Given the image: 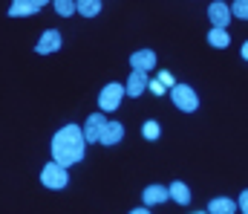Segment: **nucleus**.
<instances>
[{"label":"nucleus","mask_w":248,"mask_h":214,"mask_svg":"<svg viewBox=\"0 0 248 214\" xmlns=\"http://www.w3.org/2000/svg\"><path fill=\"white\" fill-rule=\"evenodd\" d=\"M231 12H234L237 17H243V20H248V0H237V3L231 6Z\"/></svg>","instance_id":"nucleus-19"},{"label":"nucleus","mask_w":248,"mask_h":214,"mask_svg":"<svg viewBox=\"0 0 248 214\" xmlns=\"http://www.w3.org/2000/svg\"><path fill=\"white\" fill-rule=\"evenodd\" d=\"M124 96H127V93H124V84L110 81V84L98 93V107H101V110H107V113H113V110H119V104H122Z\"/></svg>","instance_id":"nucleus-4"},{"label":"nucleus","mask_w":248,"mask_h":214,"mask_svg":"<svg viewBox=\"0 0 248 214\" xmlns=\"http://www.w3.org/2000/svg\"><path fill=\"white\" fill-rule=\"evenodd\" d=\"M75 12L84 15V17H93V15L101 12V0H81V3H75Z\"/></svg>","instance_id":"nucleus-15"},{"label":"nucleus","mask_w":248,"mask_h":214,"mask_svg":"<svg viewBox=\"0 0 248 214\" xmlns=\"http://www.w3.org/2000/svg\"><path fill=\"white\" fill-rule=\"evenodd\" d=\"M196 214H208V212H196Z\"/></svg>","instance_id":"nucleus-25"},{"label":"nucleus","mask_w":248,"mask_h":214,"mask_svg":"<svg viewBox=\"0 0 248 214\" xmlns=\"http://www.w3.org/2000/svg\"><path fill=\"white\" fill-rule=\"evenodd\" d=\"M208 17H211V23H214V29H225V23L231 20V9L225 6V3H211L208 6Z\"/></svg>","instance_id":"nucleus-8"},{"label":"nucleus","mask_w":248,"mask_h":214,"mask_svg":"<svg viewBox=\"0 0 248 214\" xmlns=\"http://www.w3.org/2000/svg\"><path fill=\"white\" fill-rule=\"evenodd\" d=\"M237 212V203L228 200V197H217L208 203V214H234Z\"/></svg>","instance_id":"nucleus-13"},{"label":"nucleus","mask_w":248,"mask_h":214,"mask_svg":"<svg viewBox=\"0 0 248 214\" xmlns=\"http://www.w3.org/2000/svg\"><path fill=\"white\" fill-rule=\"evenodd\" d=\"M84 153H87V142H84V131L78 125H63L52 136V162H58L61 168L81 162Z\"/></svg>","instance_id":"nucleus-1"},{"label":"nucleus","mask_w":248,"mask_h":214,"mask_svg":"<svg viewBox=\"0 0 248 214\" xmlns=\"http://www.w3.org/2000/svg\"><path fill=\"white\" fill-rule=\"evenodd\" d=\"M156 81H159V84H162V87H165V90H168V93H170V87H173V84H176V81H173V75H170V72H159V78H156Z\"/></svg>","instance_id":"nucleus-20"},{"label":"nucleus","mask_w":248,"mask_h":214,"mask_svg":"<svg viewBox=\"0 0 248 214\" xmlns=\"http://www.w3.org/2000/svg\"><path fill=\"white\" fill-rule=\"evenodd\" d=\"M41 182L46 188H52V191H61V188L69 185V174H66V168H61L58 162H46L44 171H41Z\"/></svg>","instance_id":"nucleus-2"},{"label":"nucleus","mask_w":248,"mask_h":214,"mask_svg":"<svg viewBox=\"0 0 248 214\" xmlns=\"http://www.w3.org/2000/svg\"><path fill=\"white\" fill-rule=\"evenodd\" d=\"M147 87L153 90V96H165V93H168V90H165V87H162V84H159L156 78H153V81H147Z\"/></svg>","instance_id":"nucleus-21"},{"label":"nucleus","mask_w":248,"mask_h":214,"mask_svg":"<svg viewBox=\"0 0 248 214\" xmlns=\"http://www.w3.org/2000/svg\"><path fill=\"white\" fill-rule=\"evenodd\" d=\"M104 128H107V116H101V113H93L90 119H87V125H84V142H98L101 139V133H104Z\"/></svg>","instance_id":"nucleus-5"},{"label":"nucleus","mask_w":248,"mask_h":214,"mask_svg":"<svg viewBox=\"0 0 248 214\" xmlns=\"http://www.w3.org/2000/svg\"><path fill=\"white\" fill-rule=\"evenodd\" d=\"M58 49H61V32H58V29H46V32L41 35L35 52H38V55H52V52H58Z\"/></svg>","instance_id":"nucleus-6"},{"label":"nucleus","mask_w":248,"mask_h":214,"mask_svg":"<svg viewBox=\"0 0 248 214\" xmlns=\"http://www.w3.org/2000/svg\"><path fill=\"white\" fill-rule=\"evenodd\" d=\"M130 214H150V209H133Z\"/></svg>","instance_id":"nucleus-23"},{"label":"nucleus","mask_w":248,"mask_h":214,"mask_svg":"<svg viewBox=\"0 0 248 214\" xmlns=\"http://www.w3.org/2000/svg\"><path fill=\"white\" fill-rule=\"evenodd\" d=\"M170 99H173V104H176L182 113H193V110L199 107V96H196L193 87H187V84H173V87H170Z\"/></svg>","instance_id":"nucleus-3"},{"label":"nucleus","mask_w":248,"mask_h":214,"mask_svg":"<svg viewBox=\"0 0 248 214\" xmlns=\"http://www.w3.org/2000/svg\"><path fill=\"white\" fill-rule=\"evenodd\" d=\"M228 41H231V38H228V32H225V29H211V32H208V44H211V47H217V49H225V47H228Z\"/></svg>","instance_id":"nucleus-16"},{"label":"nucleus","mask_w":248,"mask_h":214,"mask_svg":"<svg viewBox=\"0 0 248 214\" xmlns=\"http://www.w3.org/2000/svg\"><path fill=\"white\" fill-rule=\"evenodd\" d=\"M141 200H144V206H162L165 200H170V194H168V188L165 185H147L144 191H141Z\"/></svg>","instance_id":"nucleus-11"},{"label":"nucleus","mask_w":248,"mask_h":214,"mask_svg":"<svg viewBox=\"0 0 248 214\" xmlns=\"http://www.w3.org/2000/svg\"><path fill=\"white\" fill-rule=\"evenodd\" d=\"M243 58H246V61H248V41H246V44H243Z\"/></svg>","instance_id":"nucleus-24"},{"label":"nucleus","mask_w":248,"mask_h":214,"mask_svg":"<svg viewBox=\"0 0 248 214\" xmlns=\"http://www.w3.org/2000/svg\"><path fill=\"white\" fill-rule=\"evenodd\" d=\"M124 136V125L119 122H107V128H104V133H101V139L98 145H104V148H113V145H119Z\"/></svg>","instance_id":"nucleus-12"},{"label":"nucleus","mask_w":248,"mask_h":214,"mask_svg":"<svg viewBox=\"0 0 248 214\" xmlns=\"http://www.w3.org/2000/svg\"><path fill=\"white\" fill-rule=\"evenodd\" d=\"M147 81H150V78H147L144 72L133 70V72H130V78H127V84H124V93H127L130 99H139V96L147 90Z\"/></svg>","instance_id":"nucleus-9"},{"label":"nucleus","mask_w":248,"mask_h":214,"mask_svg":"<svg viewBox=\"0 0 248 214\" xmlns=\"http://www.w3.org/2000/svg\"><path fill=\"white\" fill-rule=\"evenodd\" d=\"M130 67L136 72H144V75H147V72L156 67V52H153V49H139V52H133V55H130Z\"/></svg>","instance_id":"nucleus-7"},{"label":"nucleus","mask_w":248,"mask_h":214,"mask_svg":"<svg viewBox=\"0 0 248 214\" xmlns=\"http://www.w3.org/2000/svg\"><path fill=\"white\" fill-rule=\"evenodd\" d=\"M55 12L66 17V15H72V12H75V3H69V0H55Z\"/></svg>","instance_id":"nucleus-18"},{"label":"nucleus","mask_w":248,"mask_h":214,"mask_svg":"<svg viewBox=\"0 0 248 214\" xmlns=\"http://www.w3.org/2000/svg\"><path fill=\"white\" fill-rule=\"evenodd\" d=\"M168 194H170V200H176L179 206H187V203H190V188H187L185 182H173V185L168 188Z\"/></svg>","instance_id":"nucleus-14"},{"label":"nucleus","mask_w":248,"mask_h":214,"mask_svg":"<svg viewBox=\"0 0 248 214\" xmlns=\"http://www.w3.org/2000/svg\"><path fill=\"white\" fill-rule=\"evenodd\" d=\"M44 9V0H15L9 6V15L12 17H23V15H35Z\"/></svg>","instance_id":"nucleus-10"},{"label":"nucleus","mask_w":248,"mask_h":214,"mask_svg":"<svg viewBox=\"0 0 248 214\" xmlns=\"http://www.w3.org/2000/svg\"><path fill=\"white\" fill-rule=\"evenodd\" d=\"M237 209H240L243 214H248V188L240 194V203H237Z\"/></svg>","instance_id":"nucleus-22"},{"label":"nucleus","mask_w":248,"mask_h":214,"mask_svg":"<svg viewBox=\"0 0 248 214\" xmlns=\"http://www.w3.org/2000/svg\"><path fill=\"white\" fill-rule=\"evenodd\" d=\"M159 133H162V128H159L156 122H144V125H141V136H144L147 142H156Z\"/></svg>","instance_id":"nucleus-17"}]
</instances>
